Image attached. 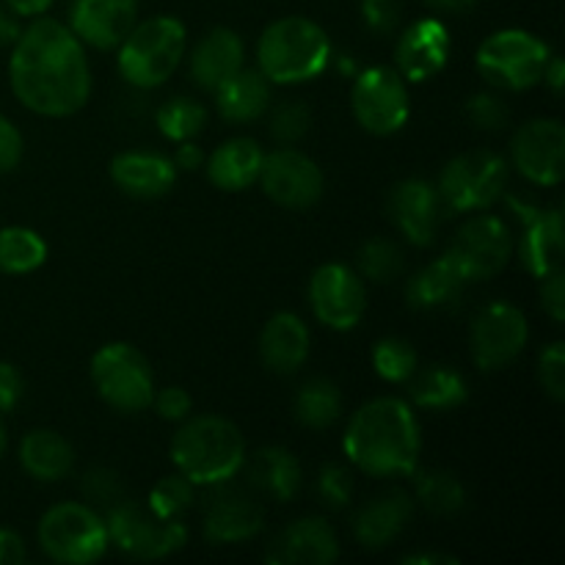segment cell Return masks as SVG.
Returning a JSON list of instances; mask_svg holds the SVG:
<instances>
[{
    "label": "cell",
    "mask_w": 565,
    "mask_h": 565,
    "mask_svg": "<svg viewBox=\"0 0 565 565\" xmlns=\"http://www.w3.org/2000/svg\"><path fill=\"white\" fill-rule=\"evenodd\" d=\"M9 83L28 110L50 119L72 116L88 103L92 66L70 25L36 17L11 44Z\"/></svg>",
    "instance_id": "cell-1"
},
{
    "label": "cell",
    "mask_w": 565,
    "mask_h": 565,
    "mask_svg": "<svg viewBox=\"0 0 565 565\" xmlns=\"http://www.w3.org/2000/svg\"><path fill=\"white\" fill-rule=\"evenodd\" d=\"M348 461L373 478L412 475L419 463V419L401 397H375L351 417L342 439Z\"/></svg>",
    "instance_id": "cell-2"
},
{
    "label": "cell",
    "mask_w": 565,
    "mask_h": 565,
    "mask_svg": "<svg viewBox=\"0 0 565 565\" xmlns=\"http://www.w3.org/2000/svg\"><path fill=\"white\" fill-rule=\"evenodd\" d=\"M171 461L191 483H224L243 469L246 439L232 419L218 414L188 417L171 439Z\"/></svg>",
    "instance_id": "cell-3"
},
{
    "label": "cell",
    "mask_w": 565,
    "mask_h": 565,
    "mask_svg": "<svg viewBox=\"0 0 565 565\" xmlns=\"http://www.w3.org/2000/svg\"><path fill=\"white\" fill-rule=\"evenodd\" d=\"M331 61V39L307 17H281L257 42V70L274 86H296L318 77Z\"/></svg>",
    "instance_id": "cell-4"
},
{
    "label": "cell",
    "mask_w": 565,
    "mask_h": 565,
    "mask_svg": "<svg viewBox=\"0 0 565 565\" xmlns=\"http://www.w3.org/2000/svg\"><path fill=\"white\" fill-rule=\"evenodd\" d=\"M116 50H119L116 64L130 86L143 88V92L158 88L174 75L177 66L185 58V25L169 14L149 17V20L136 22Z\"/></svg>",
    "instance_id": "cell-5"
},
{
    "label": "cell",
    "mask_w": 565,
    "mask_h": 565,
    "mask_svg": "<svg viewBox=\"0 0 565 565\" xmlns=\"http://www.w3.org/2000/svg\"><path fill=\"white\" fill-rule=\"evenodd\" d=\"M552 50L544 39L522 28L497 31L480 44L478 64L480 77L500 92H527L544 77Z\"/></svg>",
    "instance_id": "cell-6"
},
{
    "label": "cell",
    "mask_w": 565,
    "mask_h": 565,
    "mask_svg": "<svg viewBox=\"0 0 565 565\" xmlns=\"http://www.w3.org/2000/svg\"><path fill=\"white\" fill-rule=\"evenodd\" d=\"M44 555L64 565L97 563L108 550V527L88 502H58L42 516L36 530Z\"/></svg>",
    "instance_id": "cell-7"
},
{
    "label": "cell",
    "mask_w": 565,
    "mask_h": 565,
    "mask_svg": "<svg viewBox=\"0 0 565 565\" xmlns=\"http://www.w3.org/2000/svg\"><path fill=\"white\" fill-rule=\"evenodd\" d=\"M508 188V160L491 149H472L441 169L436 191H439L445 210L452 213H475L489 210L491 204L505 196Z\"/></svg>",
    "instance_id": "cell-8"
},
{
    "label": "cell",
    "mask_w": 565,
    "mask_h": 565,
    "mask_svg": "<svg viewBox=\"0 0 565 565\" xmlns=\"http://www.w3.org/2000/svg\"><path fill=\"white\" fill-rule=\"evenodd\" d=\"M92 384L114 412L138 414L152 406L154 375L136 345L110 342L92 359Z\"/></svg>",
    "instance_id": "cell-9"
},
{
    "label": "cell",
    "mask_w": 565,
    "mask_h": 565,
    "mask_svg": "<svg viewBox=\"0 0 565 565\" xmlns=\"http://www.w3.org/2000/svg\"><path fill=\"white\" fill-rule=\"evenodd\" d=\"M108 541L125 555L138 561H160L180 552L188 541V527L182 519H160L149 508L132 500H121L105 519Z\"/></svg>",
    "instance_id": "cell-10"
},
{
    "label": "cell",
    "mask_w": 565,
    "mask_h": 565,
    "mask_svg": "<svg viewBox=\"0 0 565 565\" xmlns=\"http://www.w3.org/2000/svg\"><path fill=\"white\" fill-rule=\"evenodd\" d=\"M351 108L359 125L373 136H395L412 114L408 83L395 66H370L356 77Z\"/></svg>",
    "instance_id": "cell-11"
},
{
    "label": "cell",
    "mask_w": 565,
    "mask_h": 565,
    "mask_svg": "<svg viewBox=\"0 0 565 565\" xmlns=\"http://www.w3.org/2000/svg\"><path fill=\"white\" fill-rule=\"evenodd\" d=\"M530 340L527 318L519 307L508 301H494L480 309L469 329L472 359L483 373L505 370L522 356Z\"/></svg>",
    "instance_id": "cell-12"
},
{
    "label": "cell",
    "mask_w": 565,
    "mask_h": 565,
    "mask_svg": "<svg viewBox=\"0 0 565 565\" xmlns=\"http://www.w3.org/2000/svg\"><path fill=\"white\" fill-rule=\"evenodd\" d=\"M511 226L500 215H475L452 237L447 257L456 263L467 281H486L505 270L513 257Z\"/></svg>",
    "instance_id": "cell-13"
},
{
    "label": "cell",
    "mask_w": 565,
    "mask_h": 565,
    "mask_svg": "<svg viewBox=\"0 0 565 565\" xmlns=\"http://www.w3.org/2000/svg\"><path fill=\"white\" fill-rule=\"evenodd\" d=\"M309 307L331 331H351L367 312V287L353 268L326 263L309 279Z\"/></svg>",
    "instance_id": "cell-14"
},
{
    "label": "cell",
    "mask_w": 565,
    "mask_h": 565,
    "mask_svg": "<svg viewBox=\"0 0 565 565\" xmlns=\"http://www.w3.org/2000/svg\"><path fill=\"white\" fill-rule=\"evenodd\" d=\"M257 182L270 202L287 210H307L318 204L326 185L320 166L292 147H279L265 154Z\"/></svg>",
    "instance_id": "cell-15"
},
{
    "label": "cell",
    "mask_w": 565,
    "mask_h": 565,
    "mask_svg": "<svg viewBox=\"0 0 565 565\" xmlns=\"http://www.w3.org/2000/svg\"><path fill=\"white\" fill-rule=\"evenodd\" d=\"M513 169L533 185L555 188L565 174V127L561 119H530L511 141Z\"/></svg>",
    "instance_id": "cell-16"
},
{
    "label": "cell",
    "mask_w": 565,
    "mask_h": 565,
    "mask_svg": "<svg viewBox=\"0 0 565 565\" xmlns=\"http://www.w3.org/2000/svg\"><path fill=\"white\" fill-rule=\"evenodd\" d=\"M508 204L522 221L519 257L527 274L544 279L552 270L563 268V210L535 207L530 202H519L516 196H508Z\"/></svg>",
    "instance_id": "cell-17"
},
{
    "label": "cell",
    "mask_w": 565,
    "mask_h": 565,
    "mask_svg": "<svg viewBox=\"0 0 565 565\" xmlns=\"http://www.w3.org/2000/svg\"><path fill=\"white\" fill-rule=\"evenodd\" d=\"M202 527L210 544H243L263 530V508L252 491L224 480L213 486Z\"/></svg>",
    "instance_id": "cell-18"
},
{
    "label": "cell",
    "mask_w": 565,
    "mask_h": 565,
    "mask_svg": "<svg viewBox=\"0 0 565 565\" xmlns=\"http://www.w3.org/2000/svg\"><path fill=\"white\" fill-rule=\"evenodd\" d=\"M441 204L436 185L425 180H403L397 182L386 199V213H390L392 224L397 226L403 237L412 246H430L436 241V232L441 224Z\"/></svg>",
    "instance_id": "cell-19"
},
{
    "label": "cell",
    "mask_w": 565,
    "mask_h": 565,
    "mask_svg": "<svg viewBox=\"0 0 565 565\" xmlns=\"http://www.w3.org/2000/svg\"><path fill=\"white\" fill-rule=\"evenodd\" d=\"M450 31L439 17H425L401 33L395 70L406 83H425L445 70L450 58Z\"/></svg>",
    "instance_id": "cell-20"
},
{
    "label": "cell",
    "mask_w": 565,
    "mask_h": 565,
    "mask_svg": "<svg viewBox=\"0 0 565 565\" xmlns=\"http://www.w3.org/2000/svg\"><path fill=\"white\" fill-rule=\"evenodd\" d=\"M138 22V0H75L70 28L83 44L116 50Z\"/></svg>",
    "instance_id": "cell-21"
},
{
    "label": "cell",
    "mask_w": 565,
    "mask_h": 565,
    "mask_svg": "<svg viewBox=\"0 0 565 565\" xmlns=\"http://www.w3.org/2000/svg\"><path fill=\"white\" fill-rule=\"evenodd\" d=\"M340 557L334 527L320 516L296 519L268 544V561L276 565H331Z\"/></svg>",
    "instance_id": "cell-22"
},
{
    "label": "cell",
    "mask_w": 565,
    "mask_h": 565,
    "mask_svg": "<svg viewBox=\"0 0 565 565\" xmlns=\"http://www.w3.org/2000/svg\"><path fill=\"white\" fill-rule=\"evenodd\" d=\"M110 180L127 196L158 199L166 196L177 182V166L160 152L132 149L110 160Z\"/></svg>",
    "instance_id": "cell-23"
},
{
    "label": "cell",
    "mask_w": 565,
    "mask_h": 565,
    "mask_svg": "<svg viewBox=\"0 0 565 565\" xmlns=\"http://www.w3.org/2000/svg\"><path fill=\"white\" fill-rule=\"evenodd\" d=\"M414 516L412 494L401 489L384 491L364 502L353 516V535L364 550H384L408 527Z\"/></svg>",
    "instance_id": "cell-24"
},
{
    "label": "cell",
    "mask_w": 565,
    "mask_h": 565,
    "mask_svg": "<svg viewBox=\"0 0 565 565\" xmlns=\"http://www.w3.org/2000/svg\"><path fill=\"white\" fill-rule=\"evenodd\" d=\"M246 47L232 28H213L191 50V77L204 92H215L243 70Z\"/></svg>",
    "instance_id": "cell-25"
},
{
    "label": "cell",
    "mask_w": 565,
    "mask_h": 565,
    "mask_svg": "<svg viewBox=\"0 0 565 565\" xmlns=\"http://www.w3.org/2000/svg\"><path fill=\"white\" fill-rule=\"evenodd\" d=\"M307 323L296 312H276L259 331V359L276 375H292L303 367L309 356Z\"/></svg>",
    "instance_id": "cell-26"
},
{
    "label": "cell",
    "mask_w": 565,
    "mask_h": 565,
    "mask_svg": "<svg viewBox=\"0 0 565 565\" xmlns=\"http://www.w3.org/2000/svg\"><path fill=\"white\" fill-rule=\"evenodd\" d=\"M213 94L221 119L232 121V125H248V121L259 119L270 108V103H274V83L259 70H246L243 66L237 75H232Z\"/></svg>",
    "instance_id": "cell-27"
},
{
    "label": "cell",
    "mask_w": 565,
    "mask_h": 565,
    "mask_svg": "<svg viewBox=\"0 0 565 565\" xmlns=\"http://www.w3.org/2000/svg\"><path fill=\"white\" fill-rule=\"evenodd\" d=\"M248 486L276 502H290L301 491L303 469L287 447H263L243 461Z\"/></svg>",
    "instance_id": "cell-28"
},
{
    "label": "cell",
    "mask_w": 565,
    "mask_h": 565,
    "mask_svg": "<svg viewBox=\"0 0 565 565\" xmlns=\"http://www.w3.org/2000/svg\"><path fill=\"white\" fill-rule=\"evenodd\" d=\"M469 281L463 279L461 270L456 268L450 257H439L434 263H428L425 268H419L417 274L408 279L406 285V298L414 309H423V312H441V309L456 307L463 298Z\"/></svg>",
    "instance_id": "cell-29"
},
{
    "label": "cell",
    "mask_w": 565,
    "mask_h": 565,
    "mask_svg": "<svg viewBox=\"0 0 565 565\" xmlns=\"http://www.w3.org/2000/svg\"><path fill=\"white\" fill-rule=\"evenodd\" d=\"M265 152L254 138H230L207 160V177L221 191H246L259 180Z\"/></svg>",
    "instance_id": "cell-30"
},
{
    "label": "cell",
    "mask_w": 565,
    "mask_h": 565,
    "mask_svg": "<svg viewBox=\"0 0 565 565\" xmlns=\"http://www.w3.org/2000/svg\"><path fill=\"white\" fill-rule=\"evenodd\" d=\"M20 463L39 483H58L75 467V450L61 434L39 428L20 441Z\"/></svg>",
    "instance_id": "cell-31"
},
{
    "label": "cell",
    "mask_w": 565,
    "mask_h": 565,
    "mask_svg": "<svg viewBox=\"0 0 565 565\" xmlns=\"http://www.w3.org/2000/svg\"><path fill=\"white\" fill-rule=\"evenodd\" d=\"M406 384L414 406L428 408V412H452L463 406L469 397L467 379L447 364L417 367Z\"/></svg>",
    "instance_id": "cell-32"
},
{
    "label": "cell",
    "mask_w": 565,
    "mask_h": 565,
    "mask_svg": "<svg viewBox=\"0 0 565 565\" xmlns=\"http://www.w3.org/2000/svg\"><path fill=\"white\" fill-rule=\"evenodd\" d=\"M296 419L309 430H326L342 417V392L329 379H309L292 397Z\"/></svg>",
    "instance_id": "cell-33"
},
{
    "label": "cell",
    "mask_w": 565,
    "mask_h": 565,
    "mask_svg": "<svg viewBox=\"0 0 565 565\" xmlns=\"http://www.w3.org/2000/svg\"><path fill=\"white\" fill-rule=\"evenodd\" d=\"M414 500L434 516H452L467 505V489L461 480L447 469H414Z\"/></svg>",
    "instance_id": "cell-34"
},
{
    "label": "cell",
    "mask_w": 565,
    "mask_h": 565,
    "mask_svg": "<svg viewBox=\"0 0 565 565\" xmlns=\"http://www.w3.org/2000/svg\"><path fill=\"white\" fill-rule=\"evenodd\" d=\"M44 263H47V243L36 230H28V226L0 230V270L3 274H33Z\"/></svg>",
    "instance_id": "cell-35"
},
{
    "label": "cell",
    "mask_w": 565,
    "mask_h": 565,
    "mask_svg": "<svg viewBox=\"0 0 565 565\" xmlns=\"http://www.w3.org/2000/svg\"><path fill=\"white\" fill-rule=\"evenodd\" d=\"M154 121H158L160 136H166L169 141H193L204 130V125H207V108L199 99L177 94V97L166 99L160 105Z\"/></svg>",
    "instance_id": "cell-36"
},
{
    "label": "cell",
    "mask_w": 565,
    "mask_h": 565,
    "mask_svg": "<svg viewBox=\"0 0 565 565\" xmlns=\"http://www.w3.org/2000/svg\"><path fill=\"white\" fill-rule=\"evenodd\" d=\"M356 274L364 281L386 285L403 274V252L390 237H370L359 246L356 254Z\"/></svg>",
    "instance_id": "cell-37"
},
{
    "label": "cell",
    "mask_w": 565,
    "mask_h": 565,
    "mask_svg": "<svg viewBox=\"0 0 565 565\" xmlns=\"http://www.w3.org/2000/svg\"><path fill=\"white\" fill-rule=\"evenodd\" d=\"M373 367L390 384H406L419 367L417 351L403 337H384L373 348Z\"/></svg>",
    "instance_id": "cell-38"
},
{
    "label": "cell",
    "mask_w": 565,
    "mask_h": 565,
    "mask_svg": "<svg viewBox=\"0 0 565 565\" xmlns=\"http://www.w3.org/2000/svg\"><path fill=\"white\" fill-rule=\"evenodd\" d=\"M193 500H196V483H191L182 472H174L152 486L147 508L160 519H182Z\"/></svg>",
    "instance_id": "cell-39"
},
{
    "label": "cell",
    "mask_w": 565,
    "mask_h": 565,
    "mask_svg": "<svg viewBox=\"0 0 565 565\" xmlns=\"http://www.w3.org/2000/svg\"><path fill=\"white\" fill-rule=\"evenodd\" d=\"M309 127H312V110L301 99H285V103L270 108L268 130L274 136V141L285 143V147L301 141L309 132Z\"/></svg>",
    "instance_id": "cell-40"
},
{
    "label": "cell",
    "mask_w": 565,
    "mask_h": 565,
    "mask_svg": "<svg viewBox=\"0 0 565 565\" xmlns=\"http://www.w3.org/2000/svg\"><path fill=\"white\" fill-rule=\"evenodd\" d=\"M81 491L86 497V502L92 508H105L110 511L114 505H119L125 500V483L116 472L110 469H88L81 480Z\"/></svg>",
    "instance_id": "cell-41"
},
{
    "label": "cell",
    "mask_w": 565,
    "mask_h": 565,
    "mask_svg": "<svg viewBox=\"0 0 565 565\" xmlns=\"http://www.w3.org/2000/svg\"><path fill=\"white\" fill-rule=\"evenodd\" d=\"M467 119L472 121L478 130L497 132L508 125L511 114H508V105L502 103L497 94L483 92V94H472V97L467 99Z\"/></svg>",
    "instance_id": "cell-42"
},
{
    "label": "cell",
    "mask_w": 565,
    "mask_h": 565,
    "mask_svg": "<svg viewBox=\"0 0 565 565\" xmlns=\"http://www.w3.org/2000/svg\"><path fill=\"white\" fill-rule=\"evenodd\" d=\"M318 494L323 505L340 511L353 497V475L340 463H326L318 475Z\"/></svg>",
    "instance_id": "cell-43"
},
{
    "label": "cell",
    "mask_w": 565,
    "mask_h": 565,
    "mask_svg": "<svg viewBox=\"0 0 565 565\" xmlns=\"http://www.w3.org/2000/svg\"><path fill=\"white\" fill-rule=\"evenodd\" d=\"M539 381L541 390L561 403L565 397V345L563 342H552L539 359Z\"/></svg>",
    "instance_id": "cell-44"
},
{
    "label": "cell",
    "mask_w": 565,
    "mask_h": 565,
    "mask_svg": "<svg viewBox=\"0 0 565 565\" xmlns=\"http://www.w3.org/2000/svg\"><path fill=\"white\" fill-rule=\"evenodd\" d=\"M362 20L375 36H390L401 25V3L397 0H362Z\"/></svg>",
    "instance_id": "cell-45"
},
{
    "label": "cell",
    "mask_w": 565,
    "mask_h": 565,
    "mask_svg": "<svg viewBox=\"0 0 565 565\" xmlns=\"http://www.w3.org/2000/svg\"><path fill=\"white\" fill-rule=\"evenodd\" d=\"M152 406L158 412V417L166 419V423H182L193 412L191 395L182 386H166V390L154 392Z\"/></svg>",
    "instance_id": "cell-46"
},
{
    "label": "cell",
    "mask_w": 565,
    "mask_h": 565,
    "mask_svg": "<svg viewBox=\"0 0 565 565\" xmlns=\"http://www.w3.org/2000/svg\"><path fill=\"white\" fill-rule=\"evenodd\" d=\"M22 152H25L22 132L17 130L9 116L0 114V174H11L20 166Z\"/></svg>",
    "instance_id": "cell-47"
},
{
    "label": "cell",
    "mask_w": 565,
    "mask_h": 565,
    "mask_svg": "<svg viewBox=\"0 0 565 565\" xmlns=\"http://www.w3.org/2000/svg\"><path fill=\"white\" fill-rule=\"evenodd\" d=\"M541 307L555 323L565 320V274L563 268L552 270L541 279Z\"/></svg>",
    "instance_id": "cell-48"
},
{
    "label": "cell",
    "mask_w": 565,
    "mask_h": 565,
    "mask_svg": "<svg viewBox=\"0 0 565 565\" xmlns=\"http://www.w3.org/2000/svg\"><path fill=\"white\" fill-rule=\"evenodd\" d=\"M22 395H25L22 373L11 362H0V412H14Z\"/></svg>",
    "instance_id": "cell-49"
},
{
    "label": "cell",
    "mask_w": 565,
    "mask_h": 565,
    "mask_svg": "<svg viewBox=\"0 0 565 565\" xmlns=\"http://www.w3.org/2000/svg\"><path fill=\"white\" fill-rule=\"evenodd\" d=\"M28 561V550L14 530L0 527V565H22Z\"/></svg>",
    "instance_id": "cell-50"
},
{
    "label": "cell",
    "mask_w": 565,
    "mask_h": 565,
    "mask_svg": "<svg viewBox=\"0 0 565 565\" xmlns=\"http://www.w3.org/2000/svg\"><path fill=\"white\" fill-rule=\"evenodd\" d=\"M174 166H177V171H196V169H202L204 166V152H202V147H199V143H193V141H180L177 143V152H174Z\"/></svg>",
    "instance_id": "cell-51"
},
{
    "label": "cell",
    "mask_w": 565,
    "mask_h": 565,
    "mask_svg": "<svg viewBox=\"0 0 565 565\" xmlns=\"http://www.w3.org/2000/svg\"><path fill=\"white\" fill-rule=\"evenodd\" d=\"M22 28L14 11L9 6H0V47H11L20 39Z\"/></svg>",
    "instance_id": "cell-52"
},
{
    "label": "cell",
    "mask_w": 565,
    "mask_h": 565,
    "mask_svg": "<svg viewBox=\"0 0 565 565\" xmlns=\"http://www.w3.org/2000/svg\"><path fill=\"white\" fill-rule=\"evenodd\" d=\"M541 81H544L546 86L552 88V94H557V97H561V94H563V81H565L563 58H557V55L552 53V58H550V64H546L544 77H541Z\"/></svg>",
    "instance_id": "cell-53"
},
{
    "label": "cell",
    "mask_w": 565,
    "mask_h": 565,
    "mask_svg": "<svg viewBox=\"0 0 565 565\" xmlns=\"http://www.w3.org/2000/svg\"><path fill=\"white\" fill-rule=\"evenodd\" d=\"M17 17H39L53 6V0H6Z\"/></svg>",
    "instance_id": "cell-54"
},
{
    "label": "cell",
    "mask_w": 565,
    "mask_h": 565,
    "mask_svg": "<svg viewBox=\"0 0 565 565\" xmlns=\"http://www.w3.org/2000/svg\"><path fill=\"white\" fill-rule=\"evenodd\" d=\"M478 0H425V6H430L434 11H445V14H467L475 9Z\"/></svg>",
    "instance_id": "cell-55"
},
{
    "label": "cell",
    "mask_w": 565,
    "mask_h": 565,
    "mask_svg": "<svg viewBox=\"0 0 565 565\" xmlns=\"http://www.w3.org/2000/svg\"><path fill=\"white\" fill-rule=\"evenodd\" d=\"M403 563L406 565H436V563H445V565H456L458 561L456 557H450V555H430V552H425V555H408V557H403Z\"/></svg>",
    "instance_id": "cell-56"
},
{
    "label": "cell",
    "mask_w": 565,
    "mask_h": 565,
    "mask_svg": "<svg viewBox=\"0 0 565 565\" xmlns=\"http://www.w3.org/2000/svg\"><path fill=\"white\" fill-rule=\"evenodd\" d=\"M6 447H9V436H6V428H3V419H0V458H3Z\"/></svg>",
    "instance_id": "cell-57"
}]
</instances>
